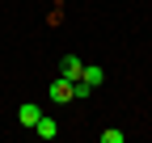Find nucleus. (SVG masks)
<instances>
[{"mask_svg":"<svg viewBox=\"0 0 152 143\" xmlns=\"http://www.w3.org/2000/svg\"><path fill=\"white\" fill-rule=\"evenodd\" d=\"M59 76L76 84V80H80V76H85V63H80V59H76V55H64V59H59Z\"/></svg>","mask_w":152,"mask_h":143,"instance_id":"nucleus-1","label":"nucleus"},{"mask_svg":"<svg viewBox=\"0 0 152 143\" xmlns=\"http://www.w3.org/2000/svg\"><path fill=\"white\" fill-rule=\"evenodd\" d=\"M51 101H76V93H72V80H64V76H55L51 80Z\"/></svg>","mask_w":152,"mask_h":143,"instance_id":"nucleus-2","label":"nucleus"},{"mask_svg":"<svg viewBox=\"0 0 152 143\" xmlns=\"http://www.w3.org/2000/svg\"><path fill=\"white\" fill-rule=\"evenodd\" d=\"M34 135H38V139H47V143H51L55 135H59V122H55V118H47V114H42V118H38V122H34Z\"/></svg>","mask_w":152,"mask_h":143,"instance_id":"nucleus-3","label":"nucleus"},{"mask_svg":"<svg viewBox=\"0 0 152 143\" xmlns=\"http://www.w3.org/2000/svg\"><path fill=\"white\" fill-rule=\"evenodd\" d=\"M38 118H42V110H38L34 101H26L21 110H17V122H21V126H30V131H34V122H38Z\"/></svg>","mask_w":152,"mask_h":143,"instance_id":"nucleus-4","label":"nucleus"},{"mask_svg":"<svg viewBox=\"0 0 152 143\" xmlns=\"http://www.w3.org/2000/svg\"><path fill=\"white\" fill-rule=\"evenodd\" d=\"M80 84H89V88H102V84H106V72H102V67H93V63H85V76H80Z\"/></svg>","mask_w":152,"mask_h":143,"instance_id":"nucleus-5","label":"nucleus"},{"mask_svg":"<svg viewBox=\"0 0 152 143\" xmlns=\"http://www.w3.org/2000/svg\"><path fill=\"white\" fill-rule=\"evenodd\" d=\"M97 139H102V143H123V139H127V135H123V131H102V135H97Z\"/></svg>","mask_w":152,"mask_h":143,"instance_id":"nucleus-6","label":"nucleus"}]
</instances>
